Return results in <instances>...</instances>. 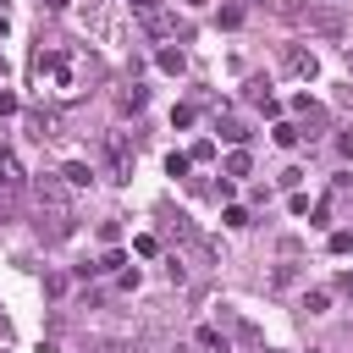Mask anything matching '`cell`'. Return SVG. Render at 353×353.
Wrapping results in <instances>:
<instances>
[{
    "label": "cell",
    "mask_w": 353,
    "mask_h": 353,
    "mask_svg": "<svg viewBox=\"0 0 353 353\" xmlns=\"http://www.w3.org/2000/svg\"><path fill=\"white\" fill-rule=\"evenodd\" d=\"M221 138H226V143H243L248 132H243V121H232V116H226V121H221Z\"/></svg>",
    "instance_id": "cell-10"
},
{
    "label": "cell",
    "mask_w": 353,
    "mask_h": 353,
    "mask_svg": "<svg viewBox=\"0 0 353 353\" xmlns=\"http://www.w3.org/2000/svg\"><path fill=\"white\" fill-rule=\"evenodd\" d=\"M331 254H353V232H331Z\"/></svg>",
    "instance_id": "cell-14"
},
{
    "label": "cell",
    "mask_w": 353,
    "mask_h": 353,
    "mask_svg": "<svg viewBox=\"0 0 353 353\" xmlns=\"http://www.w3.org/2000/svg\"><path fill=\"white\" fill-rule=\"evenodd\" d=\"M188 165H193L188 154H165V171H171V176H188Z\"/></svg>",
    "instance_id": "cell-12"
},
{
    "label": "cell",
    "mask_w": 353,
    "mask_h": 353,
    "mask_svg": "<svg viewBox=\"0 0 353 353\" xmlns=\"http://www.w3.org/2000/svg\"><path fill=\"white\" fill-rule=\"evenodd\" d=\"M105 165H110V182L132 176V143H127V132H105Z\"/></svg>",
    "instance_id": "cell-2"
},
{
    "label": "cell",
    "mask_w": 353,
    "mask_h": 353,
    "mask_svg": "<svg viewBox=\"0 0 353 353\" xmlns=\"http://www.w3.org/2000/svg\"><path fill=\"white\" fill-rule=\"evenodd\" d=\"M116 105H121V110H143V105H149V94H143L138 83H121V88H116Z\"/></svg>",
    "instance_id": "cell-4"
},
{
    "label": "cell",
    "mask_w": 353,
    "mask_h": 353,
    "mask_svg": "<svg viewBox=\"0 0 353 353\" xmlns=\"http://www.w3.org/2000/svg\"><path fill=\"white\" fill-rule=\"evenodd\" d=\"M17 182H22V171H17V160H11L6 149H0V193H11Z\"/></svg>",
    "instance_id": "cell-5"
},
{
    "label": "cell",
    "mask_w": 353,
    "mask_h": 353,
    "mask_svg": "<svg viewBox=\"0 0 353 353\" xmlns=\"http://www.w3.org/2000/svg\"><path fill=\"white\" fill-rule=\"evenodd\" d=\"M287 72H292V77H314V72H320L314 50H287Z\"/></svg>",
    "instance_id": "cell-3"
},
{
    "label": "cell",
    "mask_w": 353,
    "mask_h": 353,
    "mask_svg": "<svg viewBox=\"0 0 353 353\" xmlns=\"http://www.w3.org/2000/svg\"><path fill=\"white\" fill-rule=\"evenodd\" d=\"M61 176H66V188H88V165H83V160H66Z\"/></svg>",
    "instance_id": "cell-6"
},
{
    "label": "cell",
    "mask_w": 353,
    "mask_h": 353,
    "mask_svg": "<svg viewBox=\"0 0 353 353\" xmlns=\"http://www.w3.org/2000/svg\"><path fill=\"white\" fill-rule=\"evenodd\" d=\"M88 77H94V66H88L83 50H61V44H50V50L33 55V88L50 94V99H61V105L83 99V94H88Z\"/></svg>",
    "instance_id": "cell-1"
},
{
    "label": "cell",
    "mask_w": 353,
    "mask_h": 353,
    "mask_svg": "<svg viewBox=\"0 0 353 353\" xmlns=\"http://www.w3.org/2000/svg\"><path fill=\"white\" fill-rule=\"evenodd\" d=\"M221 171H226V176H248V154H243V149H232V154H226V165H221Z\"/></svg>",
    "instance_id": "cell-8"
},
{
    "label": "cell",
    "mask_w": 353,
    "mask_h": 353,
    "mask_svg": "<svg viewBox=\"0 0 353 353\" xmlns=\"http://www.w3.org/2000/svg\"><path fill=\"white\" fill-rule=\"evenodd\" d=\"M276 143L292 149V143H298V127H292V121H276Z\"/></svg>",
    "instance_id": "cell-11"
},
{
    "label": "cell",
    "mask_w": 353,
    "mask_h": 353,
    "mask_svg": "<svg viewBox=\"0 0 353 353\" xmlns=\"http://www.w3.org/2000/svg\"><path fill=\"white\" fill-rule=\"evenodd\" d=\"M132 11H138V17H143V22H149V17H154V11H160V0H132Z\"/></svg>",
    "instance_id": "cell-16"
},
{
    "label": "cell",
    "mask_w": 353,
    "mask_h": 353,
    "mask_svg": "<svg viewBox=\"0 0 353 353\" xmlns=\"http://www.w3.org/2000/svg\"><path fill=\"white\" fill-rule=\"evenodd\" d=\"M44 6H50V11H61V6H66V0H44Z\"/></svg>",
    "instance_id": "cell-19"
},
{
    "label": "cell",
    "mask_w": 353,
    "mask_h": 353,
    "mask_svg": "<svg viewBox=\"0 0 353 353\" xmlns=\"http://www.w3.org/2000/svg\"><path fill=\"white\" fill-rule=\"evenodd\" d=\"M221 221H226V226H248V210H243V204H226V215H221Z\"/></svg>",
    "instance_id": "cell-13"
},
{
    "label": "cell",
    "mask_w": 353,
    "mask_h": 353,
    "mask_svg": "<svg viewBox=\"0 0 353 353\" xmlns=\"http://www.w3.org/2000/svg\"><path fill=\"white\" fill-rule=\"evenodd\" d=\"M336 292H347V298H353V276H336Z\"/></svg>",
    "instance_id": "cell-17"
},
{
    "label": "cell",
    "mask_w": 353,
    "mask_h": 353,
    "mask_svg": "<svg viewBox=\"0 0 353 353\" xmlns=\"http://www.w3.org/2000/svg\"><path fill=\"white\" fill-rule=\"evenodd\" d=\"M336 143H342V154H347V160H353V132H342V138H336Z\"/></svg>",
    "instance_id": "cell-18"
},
{
    "label": "cell",
    "mask_w": 353,
    "mask_h": 353,
    "mask_svg": "<svg viewBox=\"0 0 353 353\" xmlns=\"http://www.w3.org/2000/svg\"><path fill=\"white\" fill-rule=\"evenodd\" d=\"M188 61H182V50H160V72H182Z\"/></svg>",
    "instance_id": "cell-9"
},
{
    "label": "cell",
    "mask_w": 353,
    "mask_h": 353,
    "mask_svg": "<svg viewBox=\"0 0 353 353\" xmlns=\"http://www.w3.org/2000/svg\"><path fill=\"white\" fill-rule=\"evenodd\" d=\"M193 342H199V347H204V353H226V336H221V331H215V325H204V331H199V336H193Z\"/></svg>",
    "instance_id": "cell-7"
},
{
    "label": "cell",
    "mask_w": 353,
    "mask_h": 353,
    "mask_svg": "<svg viewBox=\"0 0 353 353\" xmlns=\"http://www.w3.org/2000/svg\"><path fill=\"white\" fill-rule=\"evenodd\" d=\"M325 303H331L325 292H309V298H303V309H309V314H325Z\"/></svg>",
    "instance_id": "cell-15"
}]
</instances>
